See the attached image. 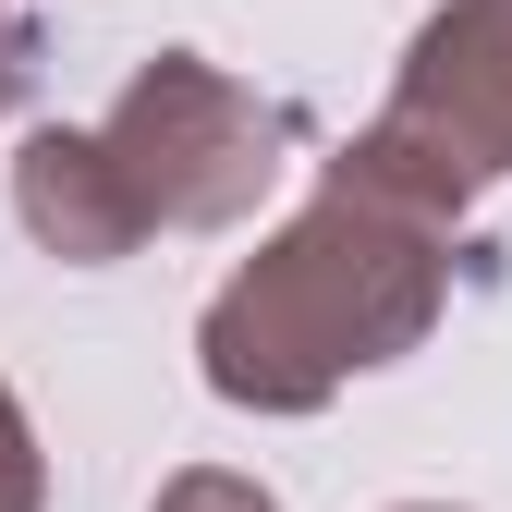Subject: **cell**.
Instances as JSON below:
<instances>
[{
  "label": "cell",
  "instance_id": "1",
  "mask_svg": "<svg viewBox=\"0 0 512 512\" xmlns=\"http://www.w3.org/2000/svg\"><path fill=\"white\" fill-rule=\"evenodd\" d=\"M439 305H452V220L330 159L317 196L208 293L196 366L244 415H317L342 378L403 366L439 330Z\"/></svg>",
  "mask_w": 512,
  "mask_h": 512
},
{
  "label": "cell",
  "instance_id": "2",
  "mask_svg": "<svg viewBox=\"0 0 512 512\" xmlns=\"http://www.w3.org/2000/svg\"><path fill=\"white\" fill-rule=\"evenodd\" d=\"M98 147H110V171H122V196H135L147 232H232L281 183L293 122L256 86H232L208 49H159L98 110Z\"/></svg>",
  "mask_w": 512,
  "mask_h": 512
},
{
  "label": "cell",
  "instance_id": "3",
  "mask_svg": "<svg viewBox=\"0 0 512 512\" xmlns=\"http://www.w3.org/2000/svg\"><path fill=\"white\" fill-rule=\"evenodd\" d=\"M342 159L464 232L488 183H512V0H439L403 49L391 98H378V122Z\"/></svg>",
  "mask_w": 512,
  "mask_h": 512
},
{
  "label": "cell",
  "instance_id": "4",
  "mask_svg": "<svg viewBox=\"0 0 512 512\" xmlns=\"http://www.w3.org/2000/svg\"><path fill=\"white\" fill-rule=\"evenodd\" d=\"M13 220L61 256V269H110V256H135L147 220L122 196V171L98 147V122H37L25 159H13Z\"/></svg>",
  "mask_w": 512,
  "mask_h": 512
},
{
  "label": "cell",
  "instance_id": "5",
  "mask_svg": "<svg viewBox=\"0 0 512 512\" xmlns=\"http://www.w3.org/2000/svg\"><path fill=\"white\" fill-rule=\"evenodd\" d=\"M0 512H49V452H37L13 391H0Z\"/></svg>",
  "mask_w": 512,
  "mask_h": 512
},
{
  "label": "cell",
  "instance_id": "6",
  "mask_svg": "<svg viewBox=\"0 0 512 512\" xmlns=\"http://www.w3.org/2000/svg\"><path fill=\"white\" fill-rule=\"evenodd\" d=\"M159 512H281L256 476H232V464H183L171 488H159Z\"/></svg>",
  "mask_w": 512,
  "mask_h": 512
},
{
  "label": "cell",
  "instance_id": "7",
  "mask_svg": "<svg viewBox=\"0 0 512 512\" xmlns=\"http://www.w3.org/2000/svg\"><path fill=\"white\" fill-rule=\"evenodd\" d=\"M25 74H37V37H25V13H13V0H0V122H13Z\"/></svg>",
  "mask_w": 512,
  "mask_h": 512
},
{
  "label": "cell",
  "instance_id": "8",
  "mask_svg": "<svg viewBox=\"0 0 512 512\" xmlns=\"http://www.w3.org/2000/svg\"><path fill=\"white\" fill-rule=\"evenodd\" d=\"M391 512H452V500H391Z\"/></svg>",
  "mask_w": 512,
  "mask_h": 512
}]
</instances>
